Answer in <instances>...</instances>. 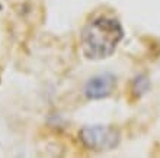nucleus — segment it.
I'll return each instance as SVG.
<instances>
[{"mask_svg": "<svg viewBox=\"0 0 160 158\" xmlns=\"http://www.w3.org/2000/svg\"><path fill=\"white\" fill-rule=\"evenodd\" d=\"M124 36L122 28L117 19L101 16L84 26L82 32V51L90 60L109 57Z\"/></svg>", "mask_w": 160, "mask_h": 158, "instance_id": "nucleus-1", "label": "nucleus"}, {"mask_svg": "<svg viewBox=\"0 0 160 158\" xmlns=\"http://www.w3.org/2000/svg\"><path fill=\"white\" fill-rule=\"evenodd\" d=\"M80 139L88 148L96 151L112 150L119 141V135L109 126H88L80 132Z\"/></svg>", "mask_w": 160, "mask_h": 158, "instance_id": "nucleus-2", "label": "nucleus"}, {"mask_svg": "<svg viewBox=\"0 0 160 158\" xmlns=\"http://www.w3.org/2000/svg\"><path fill=\"white\" fill-rule=\"evenodd\" d=\"M115 89V77L112 74H99L88 81L84 93L89 99H103Z\"/></svg>", "mask_w": 160, "mask_h": 158, "instance_id": "nucleus-3", "label": "nucleus"}, {"mask_svg": "<svg viewBox=\"0 0 160 158\" xmlns=\"http://www.w3.org/2000/svg\"><path fill=\"white\" fill-rule=\"evenodd\" d=\"M147 87H148V81H147V79H146L144 75H141V77H137V79L134 80L132 90H134L135 94H143V93L147 90Z\"/></svg>", "mask_w": 160, "mask_h": 158, "instance_id": "nucleus-4", "label": "nucleus"}]
</instances>
